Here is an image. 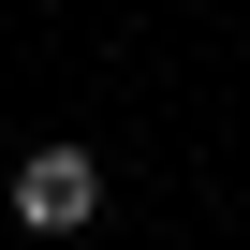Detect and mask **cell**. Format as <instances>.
<instances>
[{
    "label": "cell",
    "instance_id": "cell-1",
    "mask_svg": "<svg viewBox=\"0 0 250 250\" xmlns=\"http://www.w3.org/2000/svg\"><path fill=\"white\" fill-rule=\"evenodd\" d=\"M0 206H15V235H88V221H103V162H88V147H30Z\"/></svg>",
    "mask_w": 250,
    "mask_h": 250
}]
</instances>
